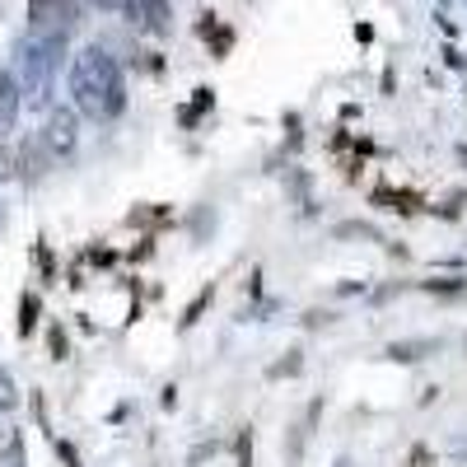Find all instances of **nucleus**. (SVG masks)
I'll return each instance as SVG.
<instances>
[{
    "label": "nucleus",
    "instance_id": "1",
    "mask_svg": "<svg viewBox=\"0 0 467 467\" xmlns=\"http://www.w3.org/2000/svg\"><path fill=\"white\" fill-rule=\"evenodd\" d=\"M70 89L80 94V103L94 117H112L117 108H122V80H117V66L99 47L80 57V66H75V75H70Z\"/></svg>",
    "mask_w": 467,
    "mask_h": 467
},
{
    "label": "nucleus",
    "instance_id": "5",
    "mask_svg": "<svg viewBox=\"0 0 467 467\" xmlns=\"http://www.w3.org/2000/svg\"><path fill=\"white\" fill-rule=\"evenodd\" d=\"M0 467H24V435L15 431V425L0 431Z\"/></svg>",
    "mask_w": 467,
    "mask_h": 467
},
{
    "label": "nucleus",
    "instance_id": "8",
    "mask_svg": "<svg viewBox=\"0 0 467 467\" xmlns=\"http://www.w3.org/2000/svg\"><path fill=\"white\" fill-rule=\"evenodd\" d=\"M37 327V295H24L19 299V337H28Z\"/></svg>",
    "mask_w": 467,
    "mask_h": 467
},
{
    "label": "nucleus",
    "instance_id": "4",
    "mask_svg": "<svg viewBox=\"0 0 467 467\" xmlns=\"http://www.w3.org/2000/svg\"><path fill=\"white\" fill-rule=\"evenodd\" d=\"M43 154H47V150H43V140H24V150H19V164H15V173L33 182L37 173H43Z\"/></svg>",
    "mask_w": 467,
    "mask_h": 467
},
{
    "label": "nucleus",
    "instance_id": "3",
    "mask_svg": "<svg viewBox=\"0 0 467 467\" xmlns=\"http://www.w3.org/2000/svg\"><path fill=\"white\" fill-rule=\"evenodd\" d=\"M28 19L33 28H52L75 19V0H28Z\"/></svg>",
    "mask_w": 467,
    "mask_h": 467
},
{
    "label": "nucleus",
    "instance_id": "10",
    "mask_svg": "<svg viewBox=\"0 0 467 467\" xmlns=\"http://www.w3.org/2000/svg\"><path fill=\"white\" fill-rule=\"evenodd\" d=\"M52 350H57V360H61V356H66V337H61V332H57V327H52Z\"/></svg>",
    "mask_w": 467,
    "mask_h": 467
},
{
    "label": "nucleus",
    "instance_id": "2",
    "mask_svg": "<svg viewBox=\"0 0 467 467\" xmlns=\"http://www.w3.org/2000/svg\"><path fill=\"white\" fill-rule=\"evenodd\" d=\"M43 150H47V160H70L75 154V140H80V131H75V112H66V108H57L47 122H43Z\"/></svg>",
    "mask_w": 467,
    "mask_h": 467
},
{
    "label": "nucleus",
    "instance_id": "6",
    "mask_svg": "<svg viewBox=\"0 0 467 467\" xmlns=\"http://www.w3.org/2000/svg\"><path fill=\"white\" fill-rule=\"evenodd\" d=\"M15 94H19L15 80H10V75H0V131H5L15 122V112H19V99Z\"/></svg>",
    "mask_w": 467,
    "mask_h": 467
},
{
    "label": "nucleus",
    "instance_id": "11",
    "mask_svg": "<svg viewBox=\"0 0 467 467\" xmlns=\"http://www.w3.org/2000/svg\"><path fill=\"white\" fill-rule=\"evenodd\" d=\"M411 467H425V449H416V453H411Z\"/></svg>",
    "mask_w": 467,
    "mask_h": 467
},
{
    "label": "nucleus",
    "instance_id": "7",
    "mask_svg": "<svg viewBox=\"0 0 467 467\" xmlns=\"http://www.w3.org/2000/svg\"><path fill=\"white\" fill-rule=\"evenodd\" d=\"M15 407H19V388H15L10 369H0V416H5V411H15Z\"/></svg>",
    "mask_w": 467,
    "mask_h": 467
},
{
    "label": "nucleus",
    "instance_id": "9",
    "mask_svg": "<svg viewBox=\"0 0 467 467\" xmlns=\"http://www.w3.org/2000/svg\"><path fill=\"white\" fill-rule=\"evenodd\" d=\"M15 173V160H10V145H5V136H0V178H10Z\"/></svg>",
    "mask_w": 467,
    "mask_h": 467
}]
</instances>
